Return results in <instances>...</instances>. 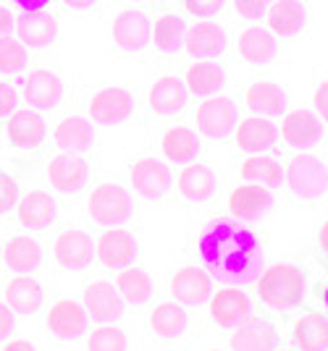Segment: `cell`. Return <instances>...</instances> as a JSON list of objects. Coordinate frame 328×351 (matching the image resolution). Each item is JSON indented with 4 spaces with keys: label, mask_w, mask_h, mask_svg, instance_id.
<instances>
[{
    "label": "cell",
    "mask_w": 328,
    "mask_h": 351,
    "mask_svg": "<svg viewBox=\"0 0 328 351\" xmlns=\"http://www.w3.org/2000/svg\"><path fill=\"white\" fill-rule=\"evenodd\" d=\"M197 254L213 280L224 286H247L266 267L260 239L237 218H215L197 239Z\"/></svg>",
    "instance_id": "6da1fadb"
},
{
    "label": "cell",
    "mask_w": 328,
    "mask_h": 351,
    "mask_svg": "<svg viewBox=\"0 0 328 351\" xmlns=\"http://www.w3.org/2000/svg\"><path fill=\"white\" fill-rule=\"evenodd\" d=\"M257 293L260 302L270 309H294L305 293V273L289 263L263 267V273L257 276Z\"/></svg>",
    "instance_id": "7a4b0ae2"
},
{
    "label": "cell",
    "mask_w": 328,
    "mask_h": 351,
    "mask_svg": "<svg viewBox=\"0 0 328 351\" xmlns=\"http://www.w3.org/2000/svg\"><path fill=\"white\" fill-rule=\"evenodd\" d=\"M283 181L302 199H320L328 191V168L315 155H297L283 171Z\"/></svg>",
    "instance_id": "3957f363"
},
{
    "label": "cell",
    "mask_w": 328,
    "mask_h": 351,
    "mask_svg": "<svg viewBox=\"0 0 328 351\" xmlns=\"http://www.w3.org/2000/svg\"><path fill=\"white\" fill-rule=\"evenodd\" d=\"M90 215L100 226H121L132 218V197L121 184H97L90 194Z\"/></svg>",
    "instance_id": "277c9868"
},
{
    "label": "cell",
    "mask_w": 328,
    "mask_h": 351,
    "mask_svg": "<svg viewBox=\"0 0 328 351\" xmlns=\"http://www.w3.org/2000/svg\"><path fill=\"white\" fill-rule=\"evenodd\" d=\"M239 110L237 103L226 95H210L197 108V129L208 139H224L237 129Z\"/></svg>",
    "instance_id": "5b68a950"
},
{
    "label": "cell",
    "mask_w": 328,
    "mask_h": 351,
    "mask_svg": "<svg viewBox=\"0 0 328 351\" xmlns=\"http://www.w3.org/2000/svg\"><path fill=\"white\" fill-rule=\"evenodd\" d=\"M5 136H8V145L19 147V149H27V152L37 149L47 136L45 118L40 116L34 108L14 110L5 121Z\"/></svg>",
    "instance_id": "8992f818"
},
{
    "label": "cell",
    "mask_w": 328,
    "mask_h": 351,
    "mask_svg": "<svg viewBox=\"0 0 328 351\" xmlns=\"http://www.w3.org/2000/svg\"><path fill=\"white\" fill-rule=\"evenodd\" d=\"M134 113V97L124 87H103L92 95L90 118L95 123H121Z\"/></svg>",
    "instance_id": "52a82bcc"
},
{
    "label": "cell",
    "mask_w": 328,
    "mask_h": 351,
    "mask_svg": "<svg viewBox=\"0 0 328 351\" xmlns=\"http://www.w3.org/2000/svg\"><path fill=\"white\" fill-rule=\"evenodd\" d=\"M253 304H250V296L244 291H239L237 286H229V289H218L215 293H210V317L218 322L221 328L234 330L237 325L250 317Z\"/></svg>",
    "instance_id": "ba28073f"
},
{
    "label": "cell",
    "mask_w": 328,
    "mask_h": 351,
    "mask_svg": "<svg viewBox=\"0 0 328 351\" xmlns=\"http://www.w3.org/2000/svg\"><path fill=\"white\" fill-rule=\"evenodd\" d=\"M152 24L150 16L139 8H126L113 19V43L126 53H137L150 43Z\"/></svg>",
    "instance_id": "9c48e42d"
},
{
    "label": "cell",
    "mask_w": 328,
    "mask_h": 351,
    "mask_svg": "<svg viewBox=\"0 0 328 351\" xmlns=\"http://www.w3.org/2000/svg\"><path fill=\"white\" fill-rule=\"evenodd\" d=\"M95 254L97 260L110 267V270H121V267H129L137 257V241L134 236L124 228H110L105 231L97 241H95Z\"/></svg>",
    "instance_id": "30bf717a"
},
{
    "label": "cell",
    "mask_w": 328,
    "mask_h": 351,
    "mask_svg": "<svg viewBox=\"0 0 328 351\" xmlns=\"http://www.w3.org/2000/svg\"><path fill=\"white\" fill-rule=\"evenodd\" d=\"M53 257L60 267H69V270H84L95 257V244H92V236L79 231V228H69L56 239V247H53Z\"/></svg>",
    "instance_id": "8fae6325"
},
{
    "label": "cell",
    "mask_w": 328,
    "mask_h": 351,
    "mask_svg": "<svg viewBox=\"0 0 328 351\" xmlns=\"http://www.w3.org/2000/svg\"><path fill=\"white\" fill-rule=\"evenodd\" d=\"M14 29L19 34V40L32 47L40 50L47 45L56 43L58 37V21L45 11H21V16L14 21Z\"/></svg>",
    "instance_id": "7c38bea8"
},
{
    "label": "cell",
    "mask_w": 328,
    "mask_h": 351,
    "mask_svg": "<svg viewBox=\"0 0 328 351\" xmlns=\"http://www.w3.org/2000/svg\"><path fill=\"white\" fill-rule=\"evenodd\" d=\"M87 317L90 315H87L84 304H79L74 299H60L47 312V328L60 341H71L87 330Z\"/></svg>",
    "instance_id": "4fadbf2b"
},
{
    "label": "cell",
    "mask_w": 328,
    "mask_h": 351,
    "mask_svg": "<svg viewBox=\"0 0 328 351\" xmlns=\"http://www.w3.org/2000/svg\"><path fill=\"white\" fill-rule=\"evenodd\" d=\"M266 24L276 37H297L307 24V8L302 0H273L266 11Z\"/></svg>",
    "instance_id": "5bb4252c"
},
{
    "label": "cell",
    "mask_w": 328,
    "mask_h": 351,
    "mask_svg": "<svg viewBox=\"0 0 328 351\" xmlns=\"http://www.w3.org/2000/svg\"><path fill=\"white\" fill-rule=\"evenodd\" d=\"M171 293L179 304L197 307L208 302L213 293V278L202 267H181L179 273L171 278Z\"/></svg>",
    "instance_id": "9a60e30c"
},
{
    "label": "cell",
    "mask_w": 328,
    "mask_h": 351,
    "mask_svg": "<svg viewBox=\"0 0 328 351\" xmlns=\"http://www.w3.org/2000/svg\"><path fill=\"white\" fill-rule=\"evenodd\" d=\"M323 134V123L313 110H289L281 121L283 142L294 149H307L313 147Z\"/></svg>",
    "instance_id": "2e32d148"
},
{
    "label": "cell",
    "mask_w": 328,
    "mask_h": 351,
    "mask_svg": "<svg viewBox=\"0 0 328 351\" xmlns=\"http://www.w3.org/2000/svg\"><path fill=\"white\" fill-rule=\"evenodd\" d=\"M90 165L76 152H60L47 162V178L58 191H79L87 184Z\"/></svg>",
    "instance_id": "e0dca14e"
},
{
    "label": "cell",
    "mask_w": 328,
    "mask_h": 351,
    "mask_svg": "<svg viewBox=\"0 0 328 351\" xmlns=\"http://www.w3.org/2000/svg\"><path fill=\"white\" fill-rule=\"evenodd\" d=\"M82 304L87 309V315H92L95 320L113 322L119 320L121 312H124V296L119 293V289H113V283L97 280V283H90L84 289Z\"/></svg>",
    "instance_id": "ac0fdd59"
},
{
    "label": "cell",
    "mask_w": 328,
    "mask_h": 351,
    "mask_svg": "<svg viewBox=\"0 0 328 351\" xmlns=\"http://www.w3.org/2000/svg\"><path fill=\"white\" fill-rule=\"evenodd\" d=\"M132 184L142 199H158L171 186V171L165 162L155 160V158H145V160L134 162Z\"/></svg>",
    "instance_id": "d6986e66"
},
{
    "label": "cell",
    "mask_w": 328,
    "mask_h": 351,
    "mask_svg": "<svg viewBox=\"0 0 328 351\" xmlns=\"http://www.w3.org/2000/svg\"><path fill=\"white\" fill-rule=\"evenodd\" d=\"M270 205H273V197H270L268 186H260V184L237 186L229 197L231 215L242 220V223H250V220H257L260 215H266Z\"/></svg>",
    "instance_id": "ffe728a7"
},
{
    "label": "cell",
    "mask_w": 328,
    "mask_h": 351,
    "mask_svg": "<svg viewBox=\"0 0 328 351\" xmlns=\"http://www.w3.org/2000/svg\"><path fill=\"white\" fill-rule=\"evenodd\" d=\"M234 351H276L279 349V333L268 320H247L234 328L231 336Z\"/></svg>",
    "instance_id": "44dd1931"
},
{
    "label": "cell",
    "mask_w": 328,
    "mask_h": 351,
    "mask_svg": "<svg viewBox=\"0 0 328 351\" xmlns=\"http://www.w3.org/2000/svg\"><path fill=\"white\" fill-rule=\"evenodd\" d=\"M63 95V84L53 71L47 69H37L27 76L24 82V100L30 103V108L34 110H50L60 103Z\"/></svg>",
    "instance_id": "7402d4cb"
},
{
    "label": "cell",
    "mask_w": 328,
    "mask_h": 351,
    "mask_svg": "<svg viewBox=\"0 0 328 351\" xmlns=\"http://www.w3.org/2000/svg\"><path fill=\"white\" fill-rule=\"evenodd\" d=\"M184 47L194 58H215L218 53H224L226 47V32L215 21H194L187 29Z\"/></svg>",
    "instance_id": "603a6c76"
},
{
    "label": "cell",
    "mask_w": 328,
    "mask_h": 351,
    "mask_svg": "<svg viewBox=\"0 0 328 351\" xmlns=\"http://www.w3.org/2000/svg\"><path fill=\"white\" fill-rule=\"evenodd\" d=\"M234 132H237L239 149H244V152H250V155L268 149V147H273L276 145V139H279V129H276V123L268 121L266 116L244 118V121H239Z\"/></svg>",
    "instance_id": "cb8c5ba5"
},
{
    "label": "cell",
    "mask_w": 328,
    "mask_h": 351,
    "mask_svg": "<svg viewBox=\"0 0 328 351\" xmlns=\"http://www.w3.org/2000/svg\"><path fill=\"white\" fill-rule=\"evenodd\" d=\"M176 186H179L184 199H189V202H205V199H210L215 194L218 181H215V173L210 171L208 165L189 162L176 176Z\"/></svg>",
    "instance_id": "d4e9b609"
},
{
    "label": "cell",
    "mask_w": 328,
    "mask_h": 351,
    "mask_svg": "<svg viewBox=\"0 0 328 351\" xmlns=\"http://www.w3.org/2000/svg\"><path fill=\"white\" fill-rule=\"evenodd\" d=\"M189 89L179 76H161L150 89V108L158 116H174L187 105Z\"/></svg>",
    "instance_id": "484cf974"
},
{
    "label": "cell",
    "mask_w": 328,
    "mask_h": 351,
    "mask_svg": "<svg viewBox=\"0 0 328 351\" xmlns=\"http://www.w3.org/2000/svg\"><path fill=\"white\" fill-rule=\"evenodd\" d=\"M247 108L253 110L255 116H279L286 110V89L276 82H255L244 92Z\"/></svg>",
    "instance_id": "4316f807"
},
{
    "label": "cell",
    "mask_w": 328,
    "mask_h": 351,
    "mask_svg": "<svg viewBox=\"0 0 328 351\" xmlns=\"http://www.w3.org/2000/svg\"><path fill=\"white\" fill-rule=\"evenodd\" d=\"M276 34L268 27H250L239 34V56L247 60V63H268L270 58H276Z\"/></svg>",
    "instance_id": "83f0119b"
},
{
    "label": "cell",
    "mask_w": 328,
    "mask_h": 351,
    "mask_svg": "<svg viewBox=\"0 0 328 351\" xmlns=\"http://www.w3.org/2000/svg\"><path fill=\"white\" fill-rule=\"evenodd\" d=\"M53 139L56 145L63 149V152H84L90 149L92 142H95V129L87 118L82 116H66L60 118V123L53 132Z\"/></svg>",
    "instance_id": "f1b7e54d"
},
{
    "label": "cell",
    "mask_w": 328,
    "mask_h": 351,
    "mask_svg": "<svg viewBox=\"0 0 328 351\" xmlns=\"http://www.w3.org/2000/svg\"><path fill=\"white\" fill-rule=\"evenodd\" d=\"M16 213L21 226L27 228H45L50 220L56 218V202L45 191H27L19 202H16Z\"/></svg>",
    "instance_id": "f546056e"
},
{
    "label": "cell",
    "mask_w": 328,
    "mask_h": 351,
    "mask_svg": "<svg viewBox=\"0 0 328 351\" xmlns=\"http://www.w3.org/2000/svg\"><path fill=\"white\" fill-rule=\"evenodd\" d=\"M3 260L16 273H32L43 263V249L30 236H14L5 247H3Z\"/></svg>",
    "instance_id": "4dcf8cb0"
},
{
    "label": "cell",
    "mask_w": 328,
    "mask_h": 351,
    "mask_svg": "<svg viewBox=\"0 0 328 351\" xmlns=\"http://www.w3.org/2000/svg\"><path fill=\"white\" fill-rule=\"evenodd\" d=\"M226 73L218 63H210V60H200L189 66V71L184 76V84L187 89L197 95V97H210V95H218V89L224 87Z\"/></svg>",
    "instance_id": "1f68e13d"
},
{
    "label": "cell",
    "mask_w": 328,
    "mask_h": 351,
    "mask_svg": "<svg viewBox=\"0 0 328 351\" xmlns=\"http://www.w3.org/2000/svg\"><path fill=\"white\" fill-rule=\"evenodd\" d=\"M184 37H187V21L179 14H163L155 19V27L150 34V43L161 53H176L184 47Z\"/></svg>",
    "instance_id": "d6a6232c"
},
{
    "label": "cell",
    "mask_w": 328,
    "mask_h": 351,
    "mask_svg": "<svg viewBox=\"0 0 328 351\" xmlns=\"http://www.w3.org/2000/svg\"><path fill=\"white\" fill-rule=\"evenodd\" d=\"M294 343L299 351H326L328 349V320L318 312H310L294 322Z\"/></svg>",
    "instance_id": "836d02e7"
},
{
    "label": "cell",
    "mask_w": 328,
    "mask_h": 351,
    "mask_svg": "<svg viewBox=\"0 0 328 351\" xmlns=\"http://www.w3.org/2000/svg\"><path fill=\"white\" fill-rule=\"evenodd\" d=\"M163 155L165 160L171 162H192L197 158V152H200V139H197V134L192 129H187V126H174V129H168L163 134Z\"/></svg>",
    "instance_id": "e575fe53"
},
{
    "label": "cell",
    "mask_w": 328,
    "mask_h": 351,
    "mask_svg": "<svg viewBox=\"0 0 328 351\" xmlns=\"http://www.w3.org/2000/svg\"><path fill=\"white\" fill-rule=\"evenodd\" d=\"M5 302L14 312H37L43 307V286L32 278H14L5 286Z\"/></svg>",
    "instance_id": "d590c367"
},
{
    "label": "cell",
    "mask_w": 328,
    "mask_h": 351,
    "mask_svg": "<svg viewBox=\"0 0 328 351\" xmlns=\"http://www.w3.org/2000/svg\"><path fill=\"white\" fill-rule=\"evenodd\" d=\"M187 322H189V317L181 309L179 302H163L161 307H155L152 315H150V325H152V330L161 338L181 336L187 330Z\"/></svg>",
    "instance_id": "8d00e7d4"
},
{
    "label": "cell",
    "mask_w": 328,
    "mask_h": 351,
    "mask_svg": "<svg viewBox=\"0 0 328 351\" xmlns=\"http://www.w3.org/2000/svg\"><path fill=\"white\" fill-rule=\"evenodd\" d=\"M242 178L244 181H250V184H260V186H279L283 178V171L281 165L268 158V155H260V152H255L250 155L247 160L242 162Z\"/></svg>",
    "instance_id": "74e56055"
},
{
    "label": "cell",
    "mask_w": 328,
    "mask_h": 351,
    "mask_svg": "<svg viewBox=\"0 0 328 351\" xmlns=\"http://www.w3.org/2000/svg\"><path fill=\"white\" fill-rule=\"evenodd\" d=\"M116 289H119V293L126 302L145 304L150 296H152V280L139 267H121L119 278H116Z\"/></svg>",
    "instance_id": "f35d334b"
},
{
    "label": "cell",
    "mask_w": 328,
    "mask_h": 351,
    "mask_svg": "<svg viewBox=\"0 0 328 351\" xmlns=\"http://www.w3.org/2000/svg\"><path fill=\"white\" fill-rule=\"evenodd\" d=\"M27 66V45L14 37H0V73H16Z\"/></svg>",
    "instance_id": "ab89813d"
},
{
    "label": "cell",
    "mask_w": 328,
    "mask_h": 351,
    "mask_svg": "<svg viewBox=\"0 0 328 351\" xmlns=\"http://www.w3.org/2000/svg\"><path fill=\"white\" fill-rule=\"evenodd\" d=\"M90 351H126V336L116 325H100L92 330L90 341H87Z\"/></svg>",
    "instance_id": "60d3db41"
},
{
    "label": "cell",
    "mask_w": 328,
    "mask_h": 351,
    "mask_svg": "<svg viewBox=\"0 0 328 351\" xmlns=\"http://www.w3.org/2000/svg\"><path fill=\"white\" fill-rule=\"evenodd\" d=\"M270 3H273V0H234V8H237V14L242 16V19L257 21V19L266 16Z\"/></svg>",
    "instance_id": "b9f144b4"
},
{
    "label": "cell",
    "mask_w": 328,
    "mask_h": 351,
    "mask_svg": "<svg viewBox=\"0 0 328 351\" xmlns=\"http://www.w3.org/2000/svg\"><path fill=\"white\" fill-rule=\"evenodd\" d=\"M19 202V189H16V181L8 173L0 171V215L14 210Z\"/></svg>",
    "instance_id": "7bdbcfd3"
},
{
    "label": "cell",
    "mask_w": 328,
    "mask_h": 351,
    "mask_svg": "<svg viewBox=\"0 0 328 351\" xmlns=\"http://www.w3.org/2000/svg\"><path fill=\"white\" fill-rule=\"evenodd\" d=\"M226 0H181V5H184V11L192 16H202V19H208V16H215L221 8H224Z\"/></svg>",
    "instance_id": "ee69618b"
},
{
    "label": "cell",
    "mask_w": 328,
    "mask_h": 351,
    "mask_svg": "<svg viewBox=\"0 0 328 351\" xmlns=\"http://www.w3.org/2000/svg\"><path fill=\"white\" fill-rule=\"evenodd\" d=\"M19 105V92L14 84L0 82V118H8Z\"/></svg>",
    "instance_id": "f6af8a7d"
},
{
    "label": "cell",
    "mask_w": 328,
    "mask_h": 351,
    "mask_svg": "<svg viewBox=\"0 0 328 351\" xmlns=\"http://www.w3.org/2000/svg\"><path fill=\"white\" fill-rule=\"evenodd\" d=\"M313 108H315V116L328 123V82H320V84L315 87Z\"/></svg>",
    "instance_id": "bcb514c9"
},
{
    "label": "cell",
    "mask_w": 328,
    "mask_h": 351,
    "mask_svg": "<svg viewBox=\"0 0 328 351\" xmlns=\"http://www.w3.org/2000/svg\"><path fill=\"white\" fill-rule=\"evenodd\" d=\"M11 330H14V309L0 304V341L8 338Z\"/></svg>",
    "instance_id": "7dc6e473"
},
{
    "label": "cell",
    "mask_w": 328,
    "mask_h": 351,
    "mask_svg": "<svg viewBox=\"0 0 328 351\" xmlns=\"http://www.w3.org/2000/svg\"><path fill=\"white\" fill-rule=\"evenodd\" d=\"M14 5H19L21 11H45L50 0H14Z\"/></svg>",
    "instance_id": "c3c4849f"
},
{
    "label": "cell",
    "mask_w": 328,
    "mask_h": 351,
    "mask_svg": "<svg viewBox=\"0 0 328 351\" xmlns=\"http://www.w3.org/2000/svg\"><path fill=\"white\" fill-rule=\"evenodd\" d=\"M14 29V19H11V11L0 5V37H5L8 32Z\"/></svg>",
    "instance_id": "681fc988"
},
{
    "label": "cell",
    "mask_w": 328,
    "mask_h": 351,
    "mask_svg": "<svg viewBox=\"0 0 328 351\" xmlns=\"http://www.w3.org/2000/svg\"><path fill=\"white\" fill-rule=\"evenodd\" d=\"M95 3H97V0H63V5L71 8V11H87Z\"/></svg>",
    "instance_id": "f907efd6"
},
{
    "label": "cell",
    "mask_w": 328,
    "mask_h": 351,
    "mask_svg": "<svg viewBox=\"0 0 328 351\" xmlns=\"http://www.w3.org/2000/svg\"><path fill=\"white\" fill-rule=\"evenodd\" d=\"M0 351H34L30 341H11V343H5Z\"/></svg>",
    "instance_id": "816d5d0a"
},
{
    "label": "cell",
    "mask_w": 328,
    "mask_h": 351,
    "mask_svg": "<svg viewBox=\"0 0 328 351\" xmlns=\"http://www.w3.org/2000/svg\"><path fill=\"white\" fill-rule=\"evenodd\" d=\"M318 241H320V249L328 254V220L320 226V234H318Z\"/></svg>",
    "instance_id": "f5cc1de1"
},
{
    "label": "cell",
    "mask_w": 328,
    "mask_h": 351,
    "mask_svg": "<svg viewBox=\"0 0 328 351\" xmlns=\"http://www.w3.org/2000/svg\"><path fill=\"white\" fill-rule=\"evenodd\" d=\"M320 296H323V304H326V309H328V286H326V291L320 293Z\"/></svg>",
    "instance_id": "db71d44e"
},
{
    "label": "cell",
    "mask_w": 328,
    "mask_h": 351,
    "mask_svg": "<svg viewBox=\"0 0 328 351\" xmlns=\"http://www.w3.org/2000/svg\"><path fill=\"white\" fill-rule=\"evenodd\" d=\"M132 3H145V0H132Z\"/></svg>",
    "instance_id": "11a10c76"
},
{
    "label": "cell",
    "mask_w": 328,
    "mask_h": 351,
    "mask_svg": "<svg viewBox=\"0 0 328 351\" xmlns=\"http://www.w3.org/2000/svg\"><path fill=\"white\" fill-rule=\"evenodd\" d=\"M276 351H289V349H276Z\"/></svg>",
    "instance_id": "9f6ffc18"
},
{
    "label": "cell",
    "mask_w": 328,
    "mask_h": 351,
    "mask_svg": "<svg viewBox=\"0 0 328 351\" xmlns=\"http://www.w3.org/2000/svg\"><path fill=\"white\" fill-rule=\"evenodd\" d=\"M210 351H215V349H210Z\"/></svg>",
    "instance_id": "6f0895ef"
},
{
    "label": "cell",
    "mask_w": 328,
    "mask_h": 351,
    "mask_svg": "<svg viewBox=\"0 0 328 351\" xmlns=\"http://www.w3.org/2000/svg\"><path fill=\"white\" fill-rule=\"evenodd\" d=\"M326 351H328V349H326Z\"/></svg>",
    "instance_id": "680465c9"
}]
</instances>
